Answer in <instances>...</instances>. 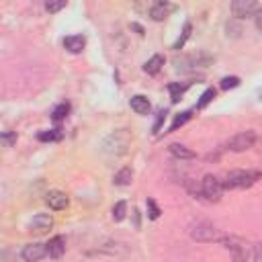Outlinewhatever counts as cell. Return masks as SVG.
Masks as SVG:
<instances>
[{
    "mask_svg": "<svg viewBox=\"0 0 262 262\" xmlns=\"http://www.w3.org/2000/svg\"><path fill=\"white\" fill-rule=\"evenodd\" d=\"M39 141H57L61 139V131L59 129H49V131H39L37 135Z\"/></svg>",
    "mask_w": 262,
    "mask_h": 262,
    "instance_id": "cell-20",
    "label": "cell"
},
{
    "mask_svg": "<svg viewBox=\"0 0 262 262\" xmlns=\"http://www.w3.org/2000/svg\"><path fill=\"white\" fill-rule=\"evenodd\" d=\"M145 205H147V217H149V219H158L162 211H160V207L156 205V201H154V199H147Z\"/></svg>",
    "mask_w": 262,
    "mask_h": 262,
    "instance_id": "cell-24",
    "label": "cell"
},
{
    "mask_svg": "<svg viewBox=\"0 0 262 262\" xmlns=\"http://www.w3.org/2000/svg\"><path fill=\"white\" fill-rule=\"evenodd\" d=\"M254 143H256V133L254 131H239V133H235V135H231L229 139H227V149L229 151H235V154H239V151H246V149H250V147H254Z\"/></svg>",
    "mask_w": 262,
    "mask_h": 262,
    "instance_id": "cell-6",
    "label": "cell"
},
{
    "mask_svg": "<svg viewBox=\"0 0 262 262\" xmlns=\"http://www.w3.org/2000/svg\"><path fill=\"white\" fill-rule=\"evenodd\" d=\"M260 156H262V139H260Z\"/></svg>",
    "mask_w": 262,
    "mask_h": 262,
    "instance_id": "cell-32",
    "label": "cell"
},
{
    "mask_svg": "<svg viewBox=\"0 0 262 262\" xmlns=\"http://www.w3.org/2000/svg\"><path fill=\"white\" fill-rule=\"evenodd\" d=\"M213 98H215V90H213V88H207V90L201 94V100L196 102V106H199V108H203V106H207Z\"/></svg>",
    "mask_w": 262,
    "mask_h": 262,
    "instance_id": "cell-23",
    "label": "cell"
},
{
    "mask_svg": "<svg viewBox=\"0 0 262 262\" xmlns=\"http://www.w3.org/2000/svg\"><path fill=\"white\" fill-rule=\"evenodd\" d=\"M66 252V237L63 235H53L47 244V254L51 258H61Z\"/></svg>",
    "mask_w": 262,
    "mask_h": 262,
    "instance_id": "cell-12",
    "label": "cell"
},
{
    "mask_svg": "<svg viewBox=\"0 0 262 262\" xmlns=\"http://www.w3.org/2000/svg\"><path fill=\"white\" fill-rule=\"evenodd\" d=\"M86 45V37L84 35H70L63 39V47L70 51V53H80Z\"/></svg>",
    "mask_w": 262,
    "mask_h": 262,
    "instance_id": "cell-13",
    "label": "cell"
},
{
    "mask_svg": "<svg viewBox=\"0 0 262 262\" xmlns=\"http://www.w3.org/2000/svg\"><path fill=\"white\" fill-rule=\"evenodd\" d=\"M166 111H160L158 113V117H156V123H154V133H158L160 131V127H162V123H164V119H166Z\"/></svg>",
    "mask_w": 262,
    "mask_h": 262,
    "instance_id": "cell-29",
    "label": "cell"
},
{
    "mask_svg": "<svg viewBox=\"0 0 262 262\" xmlns=\"http://www.w3.org/2000/svg\"><path fill=\"white\" fill-rule=\"evenodd\" d=\"M129 145H131V135H129V131H127V129H117V131H113V133L102 141V151L117 158V156L127 154Z\"/></svg>",
    "mask_w": 262,
    "mask_h": 262,
    "instance_id": "cell-2",
    "label": "cell"
},
{
    "mask_svg": "<svg viewBox=\"0 0 262 262\" xmlns=\"http://www.w3.org/2000/svg\"><path fill=\"white\" fill-rule=\"evenodd\" d=\"M188 233H190V237L196 239V242H221V239H223L221 231H219L211 221H205V219L192 221L190 227H188Z\"/></svg>",
    "mask_w": 262,
    "mask_h": 262,
    "instance_id": "cell-3",
    "label": "cell"
},
{
    "mask_svg": "<svg viewBox=\"0 0 262 262\" xmlns=\"http://www.w3.org/2000/svg\"><path fill=\"white\" fill-rule=\"evenodd\" d=\"M131 180H133V170H131V168H121V170L113 176V182H115L117 186H129Z\"/></svg>",
    "mask_w": 262,
    "mask_h": 262,
    "instance_id": "cell-17",
    "label": "cell"
},
{
    "mask_svg": "<svg viewBox=\"0 0 262 262\" xmlns=\"http://www.w3.org/2000/svg\"><path fill=\"white\" fill-rule=\"evenodd\" d=\"M221 242H223L225 248L229 250L233 262H248V260H250L252 250H250V246H248L246 239H242V237H237V235H223Z\"/></svg>",
    "mask_w": 262,
    "mask_h": 262,
    "instance_id": "cell-4",
    "label": "cell"
},
{
    "mask_svg": "<svg viewBox=\"0 0 262 262\" xmlns=\"http://www.w3.org/2000/svg\"><path fill=\"white\" fill-rule=\"evenodd\" d=\"M125 215H127V203H125V201L115 203V207H113V219H115V221H123Z\"/></svg>",
    "mask_w": 262,
    "mask_h": 262,
    "instance_id": "cell-21",
    "label": "cell"
},
{
    "mask_svg": "<svg viewBox=\"0 0 262 262\" xmlns=\"http://www.w3.org/2000/svg\"><path fill=\"white\" fill-rule=\"evenodd\" d=\"M2 141H4V143H6V145H12V143H14V141H16V135H14V133H10V131H8V133H4V135H2Z\"/></svg>",
    "mask_w": 262,
    "mask_h": 262,
    "instance_id": "cell-31",
    "label": "cell"
},
{
    "mask_svg": "<svg viewBox=\"0 0 262 262\" xmlns=\"http://www.w3.org/2000/svg\"><path fill=\"white\" fill-rule=\"evenodd\" d=\"M45 256H47V244L33 242V244H27L23 248V260L25 262H39Z\"/></svg>",
    "mask_w": 262,
    "mask_h": 262,
    "instance_id": "cell-8",
    "label": "cell"
},
{
    "mask_svg": "<svg viewBox=\"0 0 262 262\" xmlns=\"http://www.w3.org/2000/svg\"><path fill=\"white\" fill-rule=\"evenodd\" d=\"M188 37H190V23H186V25H184L182 37H180V39H178V41L174 43V47H172V49H176V51H178V49H182V45L186 43V39H188Z\"/></svg>",
    "mask_w": 262,
    "mask_h": 262,
    "instance_id": "cell-25",
    "label": "cell"
},
{
    "mask_svg": "<svg viewBox=\"0 0 262 262\" xmlns=\"http://www.w3.org/2000/svg\"><path fill=\"white\" fill-rule=\"evenodd\" d=\"M68 115H70V104H68V102H59V104H57V106L51 111V119H53L55 123L63 121Z\"/></svg>",
    "mask_w": 262,
    "mask_h": 262,
    "instance_id": "cell-18",
    "label": "cell"
},
{
    "mask_svg": "<svg viewBox=\"0 0 262 262\" xmlns=\"http://www.w3.org/2000/svg\"><path fill=\"white\" fill-rule=\"evenodd\" d=\"M235 86H239V78L237 76H225L221 80V88L223 90H229V88H235Z\"/></svg>",
    "mask_w": 262,
    "mask_h": 262,
    "instance_id": "cell-26",
    "label": "cell"
},
{
    "mask_svg": "<svg viewBox=\"0 0 262 262\" xmlns=\"http://www.w3.org/2000/svg\"><path fill=\"white\" fill-rule=\"evenodd\" d=\"M168 151H170L176 160H194V158H196V154H194L192 149H188L186 145H182V143H170V145H168Z\"/></svg>",
    "mask_w": 262,
    "mask_h": 262,
    "instance_id": "cell-14",
    "label": "cell"
},
{
    "mask_svg": "<svg viewBox=\"0 0 262 262\" xmlns=\"http://www.w3.org/2000/svg\"><path fill=\"white\" fill-rule=\"evenodd\" d=\"M258 8H260V6H258L256 2H252V0H233V2H231V14H233L235 18L254 16Z\"/></svg>",
    "mask_w": 262,
    "mask_h": 262,
    "instance_id": "cell-7",
    "label": "cell"
},
{
    "mask_svg": "<svg viewBox=\"0 0 262 262\" xmlns=\"http://www.w3.org/2000/svg\"><path fill=\"white\" fill-rule=\"evenodd\" d=\"M45 203H47V207H49L51 211H63V209L70 205V199H68V194L61 192V190H49V192L45 194Z\"/></svg>",
    "mask_w": 262,
    "mask_h": 262,
    "instance_id": "cell-9",
    "label": "cell"
},
{
    "mask_svg": "<svg viewBox=\"0 0 262 262\" xmlns=\"http://www.w3.org/2000/svg\"><path fill=\"white\" fill-rule=\"evenodd\" d=\"M61 8H66V0H59V2H45V10H47V12H57V10H61Z\"/></svg>",
    "mask_w": 262,
    "mask_h": 262,
    "instance_id": "cell-27",
    "label": "cell"
},
{
    "mask_svg": "<svg viewBox=\"0 0 262 262\" xmlns=\"http://www.w3.org/2000/svg\"><path fill=\"white\" fill-rule=\"evenodd\" d=\"M254 23H256V29L262 33V6L256 10V14H254Z\"/></svg>",
    "mask_w": 262,
    "mask_h": 262,
    "instance_id": "cell-30",
    "label": "cell"
},
{
    "mask_svg": "<svg viewBox=\"0 0 262 262\" xmlns=\"http://www.w3.org/2000/svg\"><path fill=\"white\" fill-rule=\"evenodd\" d=\"M262 178L260 170H231L223 178V188H250Z\"/></svg>",
    "mask_w": 262,
    "mask_h": 262,
    "instance_id": "cell-1",
    "label": "cell"
},
{
    "mask_svg": "<svg viewBox=\"0 0 262 262\" xmlns=\"http://www.w3.org/2000/svg\"><path fill=\"white\" fill-rule=\"evenodd\" d=\"M29 227H31V231L45 233L47 229H51V227H53V217H51L49 213H37V215L31 219Z\"/></svg>",
    "mask_w": 262,
    "mask_h": 262,
    "instance_id": "cell-11",
    "label": "cell"
},
{
    "mask_svg": "<svg viewBox=\"0 0 262 262\" xmlns=\"http://www.w3.org/2000/svg\"><path fill=\"white\" fill-rule=\"evenodd\" d=\"M129 104H131V108H133L137 115H147V113H149V108H151V104H149L147 96H143V94H135V96H131Z\"/></svg>",
    "mask_w": 262,
    "mask_h": 262,
    "instance_id": "cell-15",
    "label": "cell"
},
{
    "mask_svg": "<svg viewBox=\"0 0 262 262\" xmlns=\"http://www.w3.org/2000/svg\"><path fill=\"white\" fill-rule=\"evenodd\" d=\"M223 180L215 174H207L203 180H201V192L203 196H207V201H213L217 203L221 196H223Z\"/></svg>",
    "mask_w": 262,
    "mask_h": 262,
    "instance_id": "cell-5",
    "label": "cell"
},
{
    "mask_svg": "<svg viewBox=\"0 0 262 262\" xmlns=\"http://www.w3.org/2000/svg\"><path fill=\"white\" fill-rule=\"evenodd\" d=\"M188 119H190V111H184V113L176 115V117H174V123L170 125V131H176V129H178V127H182Z\"/></svg>",
    "mask_w": 262,
    "mask_h": 262,
    "instance_id": "cell-22",
    "label": "cell"
},
{
    "mask_svg": "<svg viewBox=\"0 0 262 262\" xmlns=\"http://www.w3.org/2000/svg\"><path fill=\"white\" fill-rule=\"evenodd\" d=\"M168 90H170V100H172V102H178V100L182 98L184 90H186V84L172 82V84H168Z\"/></svg>",
    "mask_w": 262,
    "mask_h": 262,
    "instance_id": "cell-19",
    "label": "cell"
},
{
    "mask_svg": "<svg viewBox=\"0 0 262 262\" xmlns=\"http://www.w3.org/2000/svg\"><path fill=\"white\" fill-rule=\"evenodd\" d=\"M174 10H176V6L170 4V2H156V4H151V8H149V16H151V20L162 23V20H166Z\"/></svg>",
    "mask_w": 262,
    "mask_h": 262,
    "instance_id": "cell-10",
    "label": "cell"
},
{
    "mask_svg": "<svg viewBox=\"0 0 262 262\" xmlns=\"http://www.w3.org/2000/svg\"><path fill=\"white\" fill-rule=\"evenodd\" d=\"M252 262H262V244H256L252 248Z\"/></svg>",
    "mask_w": 262,
    "mask_h": 262,
    "instance_id": "cell-28",
    "label": "cell"
},
{
    "mask_svg": "<svg viewBox=\"0 0 262 262\" xmlns=\"http://www.w3.org/2000/svg\"><path fill=\"white\" fill-rule=\"evenodd\" d=\"M162 66H164V55L156 53V55H151V57L143 63V72L149 74V76H154V74H158V72L162 70Z\"/></svg>",
    "mask_w": 262,
    "mask_h": 262,
    "instance_id": "cell-16",
    "label": "cell"
}]
</instances>
